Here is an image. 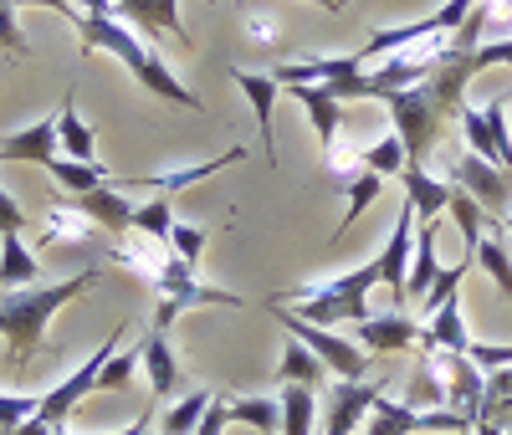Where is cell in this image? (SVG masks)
I'll use <instances>...</instances> for the list:
<instances>
[{
  "label": "cell",
  "instance_id": "6da1fadb",
  "mask_svg": "<svg viewBox=\"0 0 512 435\" xmlns=\"http://www.w3.org/2000/svg\"><path fill=\"white\" fill-rule=\"evenodd\" d=\"M98 282V267H82L77 277L57 282V287H16V292H0V338H6V354H11V369H26L41 343H47V323L57 308L77 302Z\"/></svg>",
  "mask_w": 512,
  "mask_h": 435
},
{
  "label": "cell",
  "instance_id": "7a4b0ae2",
  "mask_svg": "<svg viewBox=\"0 0 512 435\" xmlns=\"http://www.w3.org/2000/svg\"><path fill=\"white\" fill-rule=\"evenodd\" d=\"M77 31H82V57L108 52V57H118L128 72H134V82H139V87H149L154 98L180 103V108H200V98H195L190 87H185L175 72H169V67L159 62V52L149 47V41H139V36L128 31L118 16H82V21H77Z\"/></svg>",
  "mask_w": 512,
  "mask_h": 435
},
{
  "label": "cell",
  "instance_id": "3957f363",
  "mask_svg": "<svg viewBox=\"0 0 512 435\" xmlns=\"http://www.w3.org/2000/svg\"><path fill=\"white\" fill-rule=\"evenodd\" d=\"M374 287H379V261H364V267H354L344 277H328L313 287H287L272 302H282V308H292L297 318H308L318 328H333V323H364Z\"/></svg>",
  "mask_w": 512,
  "mask_h": 435
},
{
  "label": "cell",
  "instance_id": "277c9868",
  "mask_svg": "<svg viewBox=\"0 0 512 435\" xmlns=\"http://www.w3.org/2000/svg\"><path fill=\"white\" fill-rule=\"evenodd\" d=\"M154 292H159V313H154V328H175L190 308H246V297H236V292H226V287H205L200 277H195V267H185L180 256H169L164 261V272L149 282Z\"/></svg>",
  "mask_w": 512,
  "mask_h": 435
},
{
  "label": "cell",
  "instance_id": "5b68a950",
  "mask_svg": "<svg viewBox=\"0 0 512 435\" xmlns=\"http://www.w3.org/2000/svg\"><path fill=\"white\" fill-rule=\"evenodd\" d=\"M267 308L277 313V323L308 348V354H318L323 359V369L328 374H338L344 384H364L369 379V354L359 343H349L344 333H333V328H318V323H308V318H297L292 308H282V302H267Z\"/></svg>",
  "mask_w": 512,
  "mask_h": 435
},
{
  "label": "cell",
  "instance_id": "8992f818",
  "mask_svg": "<svg viewBox=\"0 0 512 435\" xmlns=\"http://www.w3.org/2000/svg\"><path fill=\"white\" fill-rule=\"evenodd\" d=\"M123 333H128V323H118V328L103 338V348H93L88 364H77V369L52 389V395H41V410H36V420H41V425H52V430H57V425H67V415H72V410H77V405L98 389V379H103V369L113 364V348L123 343Z\"/></svg>",
  "mask_w": 512,
  "mask_h": 435
},
{
  "label": "cell",
  "instance_id": "52a82bcc",
  "mask_svg": "<svg viewBox=\"0 0 512 435\" xmlns=\"http://www.w3.org/2000/svg\"><path fill=\"white\" fill-rule=\"evenodd\" d=\"M456 123H461L466 154H477V159L497 164L502 174H512V123H507V98H492V103H482V108H461Z\"/></svg>",
  "mask_w": 512,
  "mask_h": 435
},
{
  "label": "cell",
  "instance_id": "ba28073f",
  "mask_svg": "<svg viewBox=\"0 0 512 435\" xmlns=\"http://www.w3.org/2000/svg\"><path fill=\"white\" fill-rule=\"evenodd\" d=\"M446 185L466 190L497 226L512 215V174H502L497 164H487V159H477V154H456V159L446 164Z\"/></svg>",
  "mask_w": 512,
  "mask_h": 435
},
{
  "label": "cell",
  "instance_id": "9c48e42d",
  "mask_svg": "<svg viewBox=\"0 0 512 435\" xmlns=\"http://www.w3.org/2000/svg\"><path fill=\"white\" fill-rule=\"evenodd\" d=\"M420 430L472 435L477 425H472V420H461V415H451V410H420V405H405V400L379 395L374 410H369V430H364V435H420Z\"/></svg>",
  "mask_w": 512,
  "mask_h": 435
},
{
  "label": "cell",
  "instance_id": "30bf717a",
  "mask_svg": "<svg viewBox=\"0 0 512 435\" xmlns=\"http://www.w3.org/2000/svg\"><path fill=\"white\" fill-rule=\"evenodd\" d=\"M246 159V149L236 144V149H226V154H216V159H200V164H175V169H154V174H113V190H149V195H180V190H190V185H200V180H210V174H221L226 164H241Z\"/></svg>",
  "mask_w": 512,
  "mask_h": 435
},
{
  "label": "cell",
  "instance_id": "8fae6325",
  "mask_svg": "<svg viewBox=\"0 0 512 435\" xmlns=\"http://www.w3.org/2000/svg\"><path fill=\"white\" fill-rule=\"evenodd\" d=\"M415 226H420V215H415V205L405 200L400 205V215H395V231H390V241L379 246V287H390V297H395V308H405V282H410V256H415Z\"/></svg>",
  "mask_w": 512,
  "mask_h": 435
},
{
  "label": "cell",
  "instance_id": "7c38bea8",
  "mask_svg": "<svg viewBox=\"0 0 512 435\" xmlns=\"http://www.w3.org/2000/svg\"><path fill=\"white\" fill-rule=\"evenodd\" d=\"M287 93L308 108V123L318 128V144H323V154L333 159V169H338V159H344V149H338V139H344V103H338L328 87H318V82H303V87H287Z\"/></svg>",
  "mask_w": 512,
  "mask_h": 435
},
{
  "label": "cell",
  "instance_id": "4fadbf2b",
  "mask_svg": "<svg viewBox=\"0 0 512 435\" xmlns=\"http://www.w3.org/2000/svg\"><path fill=\"white\" fill-rule=\"evenodd\" d=\"M41 164V169H52L62 154H57V113L47 118H36L26 128H16V134L0 139V164Z\"/></svg>",
  "mask_w": 512,
  "mask_h": 435
},
{
  "label": "cell",
  "instance_id": "5bb4252c",
  "mask_svg": "<svg viewBox=\"0 0 512 435\" xmlns=\"http://www.w3.org/2000/svg\"><path fill=\"white\" fill-rule=\"evenodd\" d=\"M420 354H466L472 348V333H466V318H461V292L446 297L441 308L420 323Z\"/></svg>",
  "mask_w": 512,
  "mask_h": 435
},
{
  "label": "cell",
  "instance_id": "9a60e30c",
  "mask_svg": "<svg viewBox=\"0 0 512 435\" xmlns=\"http://www.w3.org/2000/svg\"><path fill=\"white\" fill-rule=\"evenodd\" d=\"M236 87L246 93L251 113H256V128H262V144H267V164L277 169V139H272V118H277V98H282V82L272 72H246V67H231Z\"/></svg>",
  "mask_w": 512,
  "mask_h": 435
},
{
  "label": "cell",
  "instance_id": "2e32d148",
  "mask_svg": "<svg viewBox=\"0 0 512 435\" xmlns=\"http://www.w3.org/2000/svg\"><path fill=\"white\" fill-rule=\"evenodd\" d=\"M72 205L88 215V221L108 236V241H123L128 231H134V200H123L113 185H103V190H93V195H72Z\"/></svg>",
  "mask_w": 512,
  "mask_h": 435
},
{
  "label": "cell",
  "instance_id": "e0dca14e",
  "mask_svg": "<svg viewBox=\"0 0 512 435\" xmlns=\"http://www.w3.org/2000/svg\"><path fill=\"white\" fill-rule=\"evenodd\" d=\"M374 400H379V384H374V379H364V384H338L333 400H328V410H323V435H349V430H359L364 415L374 410Z\"/></svg>",
  "mask_w": 512,
  "mask_h": 435
},
{
  "label": "cell",
  "instance_id": "ac0fdd59",
  "mask_svg": "<svg viewBox=\"0 0 512 435\" xmlns=\"http://www.w3.org/2000/svg\"><path fill=\"white\" fill-rule=\"evenodd\" d=\"M118 16L128 26H139L144 41L159 36V31H169L175 41H185V47H190V26L180 16V0H118Z\"/></svg>",
  "mask_w": 512,
  "mask_h": 435
},
{
  "label": "cell",
  "instance_id": "d6986e66",
  "mask_svg": "<svg viewBox=\"0 0 512 435\" xmlns=\"http://www.w3.org/2000/svg\"><path fill=\"white\" fill-rule=\"evenodd\" d=\"M359 343L374 348V354H405V348L420 343V323L405 308H390L384 318H364L359 323Z\"/></svg>",
  "mask_w": 512,
  "mask_h": 435
},
{
  "label": "cell",
  "instance_id": "ffe728a7",
  "mask_svg": "<svg viewBox=\"0 0 512 435\" xmlns=\"http://www.w3.org/2000/svg\"><path fill=\"white\" fill-rule=\"evenodd\" d=\"M103 231L82 215L72 200H52V210H47V221H41V246H88V241H98ZM108 241V236H103Z\"/></svg>",
  "mask_w": 512,
  "mask_h": 435
},
{
  "label": "cell",
  "instance_id": "44dd1931",
  "mask_svg": "<svg viewBox=\"0 0 512 435\" xmlns=\"http://www.w3.org/2000/svg\"><path fill=\"white\" fill-rule=\"evenodd\" d=\"M144 374H149L154 400H169L180 389V359H175V348H169V333L164 328H154L144 338Z\"/></svg>",
  "mask_w": 512,
  "mask_h": 435
},
{
  "label": "cell",
  "instance_id": "7402d4cb",
  "mask_svg": "<svg viewBox=\"0 0 512 435\" xmlns=\"http://www.w3.org/2000/svg\"><path fill=\"white\" fill-rule=\"evenodd\" d=\"M441 277V256H436V221L415 226V256H410V282H405V302L425 297Z\"/></svg>",
  "mask_w": 512,
  "mask_h": 435
},
{
  "label": "cell",
  "instance_id": "603a6c76",
  "mask_svg": "<svg viewBox=\"0 0 512 435\" xmlns=\"http://www.w3.org/2000/svg\"><path fill=\"white\" fill-rule=\"evenodd\" d=\"M405 200L415 205V215L420 221H436V215H446V205H451V185L446 180H436V174H425L420 164H410L405 174Z\"/></svg>",
  "mask_w": 512,
  "mask_h": 435
},
{
  "label": "cell",
  "instance_id": "cb8c5ba5",
  "mask_svg": "<svg viewBox=\"0 0 512 435\" xmlns=\"http://www.w3.org/2000/svg\"><path fill=\"white\" fill-rule=\"evenodd\" d=\"M57 144H62V159H77V164H98V149H93V128L77 118V98L67 93L62 108H57Z\"/></svg>",
  "mask_w": 512,
  "mask_h": 435
},
{
  "label": "cell",
  "instance_id": "d4e9b609",
  "mask_svg": "<svg viewBox=\"0 0 512 435\" xmlns=\"http://www.w3.org/2000/svg\"><path fill=\"white\" fill-rule=\"evenodd\" d=\"M226 400V395H221ZM226 425H251L262 435H277L282 430V400L272 395H246V400H226Z\"/></svg>",
  "mask_w": 512,
  "mask_h": 435
},
{
  "label": "cell",
  "instance_id": "484cf974",
  "mask_svg": "<svg viewBox=\"0 0 512 435\" xmlns=\"http://www.w3.org/2000/svg\"><path fill=\"white\" fill-rule=\"evenodd\" d=\"M36 256H31V246L21 241V236H0V287H31L36 282Z\"/></svg>",
  "mask_w": 512,
  "mask_h": 435
},
{
  "label": "cell",
  "instance_id": "4316f807",
  "mask_svg": "<svg viewBox=\"0 0 512 435\" xmlns=\"http://www.w3.org/2000/svg\"><path fill=\"white\" fill-rule=\"evenodd\" d=\"M277 400H282V435H313V430H318V405H313V389H303V384H287Z\"/></svg>",
  "mask_w": 512,
  "mask_h": 435
},
{
  "label": "cell",
  "instance_id": "83f0119b",
  "mask_svg": "<svg viewBox=\"0 0 512 435\" xmlns=\"http://www.w3.org/2000/svg\"><path fill=\"white\" fill-rule=\"evenodd\" d=\"M47 174H52V180H57L67 195H93V190H103V185L113 180L103 164H77V159H57Z\"/></svg>",
  "mask_w": 512,
  "mask_h": 435
},
{
  "label": "cell",
  "instance_id": "f1b7e54d",
  "mask_svg": "<svg viewBox=\"0 0 512 435\" xmlns=\"http://www.w3.org/2000/svg\"><path fill=\"white\" fill-rule=\"evenodd\" d=\"M277 374H282V384H303V389H318L328 369H323V359H318V354H308V348L292 338V343L282 348V369H277Z\"/></svg>",
  "mask_w": 512,
  "mask_h": 435
},
{
  "label": "cell",
  "instance_id": "f546056e",
  "mask_svg": "<svg viewBox=\"0 0 512 435\" xmlns=\"http://www.w3.org/2000/svg\"><path fill=\"white\" fill-rule=\"evenodd\" d=\"M169 231H175V200L169 195H154L149 205L134 210V236H149V241L169 246Z\"/></svg>",
  "mask_w": 512,
  "mask_h": 435
},
{
  "label": "cell",
  "instance_id": "4dcf8cb0",
  "mask_svg": "<svg viewBox=\"0 0 512 435\" xmlns=\"http://www.w3.org/2000/svg\"><path fill=\"white\" fill-rule=\"evenodd\" d=\"M359 164H364L369 174H379V180H384V174H405V169H410L400 134H384V139L364 144V149H359Z\"/></svg>",
  "mask_w": 512,
  "mask_h": 435
},
{
  "label": "cell",
  "instance_id": "1f68e13d",
  "mask_svg": "<svg viewBox=\"0 0 512 435\" xmlns=\"http://www.w3.org/2000/svg\"><path fill=\"white\" fill-rule=\"evenodd\" d=\"M477 267L497 282V292H502V297H512V251H507L502 231H492V236L477 246Z\"/></svg>",
  "mask_w": 512,
  "mask_h": 435
},
{
  "label": "cell",
  "instance_id": "d6a6232c",
  "mask_svg": "<svg viewBox=\"0 0 512 435\" xmlns=\"http://www.w3.org/2000/svg\"><path fill=\"white\" fill-rule=\"evenodd\" d=\"M405 405H431V410H446V384H441V374H436V364L431 359H415V374H410V400Z\"/></svg>",
  "mask_w": 512,
  "mask_h": 435
},
{
  "label": "cell",
  "instance_id": "836d02e7",
  "mask_svg": "<svg viewBox=\"0 0 512 435\" xmlns=\"http://www.w3.org/2000/svg\"><path fill=\"white\" fill-rule=\"evenodd\" d=\"M379 190H384V180H379V174H369V169H364L359 180H354V185L344 190V200H349V205H344V221H338L333 241H344V231H349V226L359 221V215H364V210H369L374 200H379Z\"/></svg>",
  "mask_w": 512,
  "mask_h": 435
},
{
  "label": "cell",
  "instance_id": "e575fe53",
  "mask_svg": "<svg viewBox=\"0 0 512 435\" xmlns=\"http://www.w3.org/2000/svg\"><path fill=\"white\" fill-rule=\"evenodd\" d=\"M210 389H195V395H185L180 405H169L164 410V435H195V425L205 420V410H210Z\"/></svg>",
  "mask_w": 512,
  "mask_h": 435
},
{
  "label": "cell",
  "instance_id": "d590c367",
  "mask_svg": "<svg viewBox=\"0 0 512 435\" xmlns=\"http://www.w3.org/2000/svg\"><path fill=\"white\" fill-rule=\"evenodd\" d=\"M205 241H210V231H205V226H185V221H175V231H169V251H175V256L185 261V267H200Z\"/></svg>",
  "mask_w": 512,
  "mask_h": 435
},
{
  "label": "cell",
  "instance_id": "8d00e7d4",
  "mask_svg": "<svg viewBox=\"0 0 512 435\" xmlns=\"http://www.w3.org/2000/svg\"><path fill=\"white\" fill-rule=\"evenodd\" d=\"M36 410H41V395H6V389H0V435L21 430Z\"/></svg>",
  "mask_w": 512,
  "mask_h": 435
},
{
  "label": "cell",
  "instance_id": "74e56055",
  "mask_svg": "<svg viewBox=\"0 0 512 435\" xmlns=\"http://www.w3.org/2000/svg\"><path fill=\"white\" fill-rule=\"evenodd\" d=\"M0 52H11V57H31V41H26V31H21V21H16V0H0Z\"/></svg>",
  "mask_w": 512,
  "mask_h": 435
},
{
  "label": "cell",
  "instance_id": "f35d334b",
  "mask_svg": "<svg viewBox=\"0 0 512 435\" xmlns=\"http://www.w3.org/2000/svg\"><path fill=\"white\" fill-rule=\"evenodd\" d=\"M139 364H144V343H139V348H128V354H123V359L113 354V364L103 369V379H98V389H128V379H134V369H139Z\"/></svg>",
  "mask_w": 512,
  "mask_h": 435
},
{
  "label": "cell",
  "instance_id": "ab89813d",
  "mask_svg": "<svg viewBox=\"0 0 512 435\" xmlns=\"http://www.w3.org/2000/svg\"><path fill=\"white\" fill-rule=\"evenodd\" d=\"M512 62V36H497V41H482V47L472 52V77L492 72V67H507Z\"/></svg>",
  "mask_w": 512,
  "mask_h": 435
},
{
  "label": "cell",
  "instance_id": "60d3db41",
  "mask_svg": "<svg viewBox=\"0 0 512 435\" xmlns=\"http://www.w3.org/2000/svg\"><path fill=\"white\" fill-rule=\"evenodd\" d=\"M241 26H246V36L256 41V47H277V21L272 16H262V11H241Z\"/></svg>",
  "mask_w": 512,
  "mask_h": 435
},
{
  "label": "cell",
  "instance_id": "b9f144b4",
  "mask_svg": "<svg viewBox=\"0 0 512 435\" xmlns=\"http://www.w3.org/2000/svg\"><path fill=\"white\" fill-rule=\"evenodd\" d=\"M26 231V210L16 205V195L0 185V236H21Z\"/></svg>",
  "mask_w": 512,
  "mask_h": 435
},
{
  "label": "cell",
  "instance_id": "7bdbcfd3",
  "mask_svg": "<svg viewBox=\"0 0 512 435\" xmlns=\"http://www.w3.org/2000/svg\"><path fill=\"white\" fill-rule=\"evenodd\" d=\"M195 435H226V400H221V395L210 400V410H205V420L195 425Z\"/></svg>",
  "mask_w": 512,
  "mask_h": 435
},
{
  "label": "cell",
  "instance_id": "ee69618b",
  "mask_svg": "<svg viewBox=\"0 0 512 435\" xmlns=\"http://www.w3.org/2000/svg\"><path fill=\"white\" fill-rule=\"evenodd\" d=\"M16 6H47V11H62V21H72V26L82 21V16H77V6H72V0H16Z\"/></svg>",
  "mask_w": 512,
  "mask_h": 435
},
{
  "label": "cell",
  "instance_id": "f6af8a7d",
  "mask_svg": "<svg viewBox=\"0 0 512 435\" xmlns=\"http://www.w3.org/2000/svg\"><path fill=\"white\" fill-rule=\"evenodd\" d=\"M77 16H118V0H72Z\"/></svg>",
  "mask_w": 512,
  "mask_h": 435
},
{
  "label": "cell",
  "instance_id": "bcb514c9",
  "mask_svg": "<svg viewBox=\"0 0 512 435\" xmlns=\"http://www.w3.org/2000/svg\"><path fill=\"white\" fill-rule=\"evenodd\" d=\"M308 6H323V11H333V16H338V11H344V0H308Z\"/></svg>",
  "mask_w": 512,
  "mask_h": 435
},
{
  "label": "cell",
  "instance_id": "7dc6e473",
  "mask_svg": "<svg viewBox=\"0 0 512 435\" xmlns=\"http://www.w3.org/2000/svg\"><path fill=\"white\" fill-rule=\"evenodd\" d=\"M472 435H512V430H497V425H477Z\"/></svg>",
  "mask_w": 512,
  "mask_h": 435
},
{
  "label": "cell",
  "instance_id": "c3c4849f",
  "mask_svg": "<svg viewBox=\"0 0 512 435\" xmlns=\"http://www.w3.org/2000/svg\"><path fill=\"white\" fill-rule=\"evenodd\" d=\"M210 6H221V0H210Z\"/></svg>",
  "mask_w": 512,
  "mask_h": 435
}]
</instances>
